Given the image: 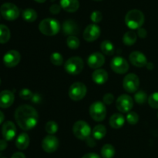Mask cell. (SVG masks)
<instances>
[{"instance_id":"obj_1","label":"cell","mask_w":158,"mask_h":158,"mask_svg":"<svg viewBox=\"0 0 158 158\" xmlns=\"http://www.w3.org/2000/svg\"><path fill=\"white\" fill-rule=\"evenodd\" d=\"M39 114L35 108L28 105H20L15 112V119L23 130H30L37 125Z\"/></svg>"},{"instance_id":"obj_2","label":"cell","mask_w":158,"mask_h":158,"mask_svg":"<svg viewBox=\"0 0 158 158\" xmlns=\"http://www.w3.org/2000/svg\"><path fill=\"white\" fill-rule=\"evenodd\" d=\"M144 15L139 9H131L125 16V23L131 29H138L144 23Z\"/></svg>"},{"instance_id":"obj_3","label":"cell","mask_w":158,"mask_h":158,"mask_svg":"<svg viewBox=\"0 0 158 158\" xmlns=\"http://www.w3.org/2000/svg\"><path fill=\"white\" fill-rule=\"evenodd\" d=\"M40 31L45 36H55L60 32V23L58 20L52 18H47L42 20L39 25Z\"/></svg>"},{"instance_id":"obj_4","label":"cell","mask_w":158,"mask_h":158,"mask_svg":"<svg viewBox=\"0 0 158 158\" xmlns=\"http://www.w3.org/2000/svg\"><path fill=\"white\" fill-rule=\"evenodd\" d=\"M84 62L80 57H72L68 59L64 64L65 71L71 75H77L83 71Z\"/></svg>"},{"instance_id":"obj_5","label":"cell","mask_w":158,"mask_h":158,"mask_svg":"<svg viewBox=\"0 0 158 158\" xmlns=\"http://www.w3.org/2000/svg\"><path fill=\"white\" fill-rule=\"evenodd\" d=\"M73 132L77 138L82 140H86L88 137H89L92 130L87 122L83 120H79L74 123Z\"/></svg>"},{"instance_id":"obj_6","label":"cell","mask_w":158,"mask_h":158,"mask_svg":"<svg viewBox=\"0 0 158 158\" xmlns=\"http://www.w3.org/2000/svg\"><path fill=\"white\" fill-rule=\"evenodd\" d=\"M0 13L3 18L9 21L16 20L19 15V9L13 3L6 2L0 7Z\"/></svg>"},{"instance_id":"obj_7","label":"cell","mask_w":158,"mask_h":158,"mask_svg":"<svg viewBox=\"0 0 158 158\" xmlns=\"http://www.w3.org/2000/svg\"><path fill=\"white\" fill-rule=\"evenodd\" d=\"M89 115L94 120L101 122L106 118V108L105 104L101 102H95L89 107Z\"/></svg>"},{"instance_id":"obj_8","label":"cell","mask_w":158,"mask_h":158,"mask_svg":"<svg viewBox=\"0 0 158 158\" xmlns=\"http://www.w3.org/2000/svg\"><path fill=\"white\" fill-rule=\"evenodd\" d=\"M86 91L87 89L84 84L82 82H75L69 87L68 94L72 100L80 101L86 96Z\"/></svg>"},{"instance_id":"obj_9","label":"cell","mask_w":158,"mask_h":158,"mask_svg":"<svg viewBox=\"0 0 158 158\" xmlns=\"http://www.w3.org/2000/svg\"><path fill=\"white\" fill-rule=\"evenodd\" d=\"M139 86H140V80L137 74H128L123 78V87L125 91L127 92H137Z\"/></svg>"},{"instance_id":"obj_10","label":"cell","mask_w":158,"mask_h":158,"mask_svg":"<svg viewBox=\"0 0 158 158\" xmlns=\"http://www.w3.org/2000/svg\"><path fill=\"white\" fill-rule=\"evenodd\" d=\"M133 106H134V100L128 94H121L119 96L116 102V107L120 112H129L132 109Z\"/></svg>"},{"instance_id":"obj_11","label":"cell","mask_w":158,"mask_h":158,"mask_svg":"<svg viewBox=\"0 0 158 158\" xmlns=\"http://www.w3.org/2000/svg\"><path fill=\"white\" fill-rule=\"evenodd\" d=\"M111 69L115 73L119 74H125L129 70V64L127 60L122 57H114L110 62Z\"/></svg>"},{"instance_id":"obj_12","label":"cell","mask_w":158,"mask_h":158,"mask_svg":"<svg viewBox=\"0 0 158 158\" xmlns=\"http://www.w3.org/2000/svg\"><path fill=\"white\" fill-rule=\"evenodd\" d=\"M59 145V139L53 135H48L42 141V148L45 152L49 153L56 151Z\"/></svg>"},{"instance_id":"obj_13","label":"cell","mask_w":158,"mask_h":158,"mask_svg":"<svg viewBox=\"0 0 158 158\" xmlns=\"http://www.w3.org/2000/svg\"><path fill=\"white\" fill-rule=\"evenodd\" d=\"M20 60H21L20 54L15 50L8 51L3 57V63L8 68L15 67L19 63Z\"/></svg>"},{"instance_id":"obj_14","label":"cell","mask_w":158,"mask_h":158,"mask_svg":"<svg viewBox=\"0 0 158 158\" xmlns=\"http://www.w3.org/2000/svg\"><path fill=\"white\" fill-rule=\"evenodd\" d=\"M100 35V28L97 24H90L83 32V39L87 42L95 41Z\"/></svg>"},{"instance_id":"obj_15","label":"cell","mask_w":158,"mask_h":158,"mask_svg":"<svg viewBox=\"0 0 158 158\" xmlns=\"http://www.w3.org/2000/svg\"><path fill=\"white\" fill-rule=\"evenodd\" d=\"M2 134L6 141H11L16 135V127L15 124L11 121L4 122L2 128Z\"/></svg>"},{"instance_id":"obj_16","label":"cell","mask_w":158,"mask_h":158,"mask_svg":"<svg viewBox=\"0 0 158 158\" xmlns=\"http://www.w3.org/2000/svg\"><path fill=\"white\" fill-rule=\"evenodd\" d=\"M105 63V57L103 54L99 52L90 54L87 59L88 66L93 69H98Z\"/></svg>"},{"instance_id":"obj_17","label":"cell","mask_w":158,"mask_h":158,"mask_svg":"<svg viewBox=\"0 0 158 158\" xmlns=\"http://www.w3.org/2000/svg\"><path fill=\"white\" fill-rule=\"evenodd\" d=\"M129 60L131 63L137 68H143L148 63L146 56L140 51H134L131 53L129 56Z\"/></svg>"},{"instance_id":"obj_18","label":"cell","mask_w":158,"mask_h":158,"mask_svg":"<svg viewBox=\"0 0 158 158\" xmlns=\"http://www.w3.org/2000/svg\"><path fill=\"white\" fill-rule=\"evenodd\" d=\"M15 100L14 94L9 90H4L0 92V107L6 108L10 107Z\"/></svg>"},{"instance_id":"obj_19","label":"cell","mask_w":158,"mask_h":158,"mask_svg":"<svg viewBox=\"0 0 158 158\" xmlns=\"http://www.w3.org/2000/svg\"><path fill=\"white\" fill-rule=\"evenodd\" d=\"M62 28H63V33L68 36H76L79 33L80 31L77 23L71 20H66L63 23Z\"/></svg>"},{"instance_id":"obj_20","label":"cell","mask_w":158,"mask_h":158,"mask_svg":"<svg viewBox=\"0 0 158 158\" xmlns=\"http://www.w3.org/2000/svg\"><path fill=\"white\" fill-rule=\"evenodd\" d=\"M92 79L97 85H103L108 80V73L103 69H97L92 74Z\"/></svg>"},{"instance_id":"obj_21","label":"cell","mask_w":158,"mask_h":158,"mask_svg":"<svg viewBox=\"0 0 158 158\" xmlns=\"http://www.w3.org/2000/svg\"><path fill=\"white\" fill-rule=\"evenodd\" d=\"M60 6L66 12H75L80 7V2L78 0H60Z\"/></svg>"},{"instance_id":"obj_22","label":"cell","mask_w":158,"mask_h":158,"mask_svg":"<svg viewBox=\"0 0 158 158\" xmlns=\"http://www.w3.org/2000/svg\"><path fill=\"white\" fill-rule=\"evenodd\" d=\"M125 123V119L123 115L120 113H115L110 119V125L113 129H119L123 126Z\"/></svg>"},{"instance_id":"obj_23","label":"cell","mask_w":158,"mask_h":158,"mask_svg":"<svg viewBox=\"0 0 158 158\" xmlns=\"http://www.w3.org/2000/svg\"><path fill=\"white\" fill-rule=\"evenodd\" d=\"M29 145V136L27 133H23L19 135L15 140V146L19 150H26Z\"/></svg>"},{"instance_id":"obj_24","label":"cell","mask_w":158,"mask_h":158,"mask_svg":"<svg viewBox=\"0 0 158 158\" xmlns=\"http://www.w3.org/2000/svg\"><path fill=\"white\" fill-rule=\"evenodd\" d=\"M100 49H101L103 54L108 56L113 55L115 53V46L110 40H104L102 42L101 45H100Z\"/></svg>"},{"instance_id":"obj_25","label":"cell","mask_w":158,"mask_h":158,"mask_svg":"<svg viewBox=\"0 0 158 158\" xmlns=\"http://www.w3.org/2000/svg\"><path fill=\"white\" fill-rule=\"evenodd\" d=\"M106 129L103 125H97L92 130L93 137L95 139H101L106 136Z\"/></svg>"},{"instance_id":"obj_26","label":"cell","mask_w":158,"mask_h":158,"mask_svg":"<svg viewBox=\"0 0 158 158\" xmlns=\"http://www.w3.org/2000/svg\"><path fill=\"white\" fill-rule=\"evenodd\" d=\"M137 36L135 32L133 30L127 31L126 33L123 35V42L125 45L127 46H131V45L134 44L137 41Z\"/></svg>"},{"instance_id":"obj_27","label":"cell","mask_w":158,"mask_h":158,"mask_svg":"<svg viewBox=\"0 0 158 158\" xmlns=\"http://www.w3.org/2000/svg\"><path fill=\"white\" fill-rule=\"evenodd\" d=\"M22 15H23V20L29 23H32L37 19V12L33 9H30V8L23 10Z\"/></svg>"},{"instance_id":"obj_28","label":"cell","mask_w":158,"mask_h":158,"mask_svg":"<svg viewBox=\"0 0 158 158\" xmlns=\"http://www.w3.org/2000/svg\"><path fill=\"white\" fill-rule=\"evenodd\" d=\"M115 152V148L111 144H105L101 149V155L103 158H113Z\"/></svg>"},{"instance_id":"obj_29","label":"cell","mask_w":158,"mask_h":158,"mask_svg":"<svg viewBox=\"0 0 158 158\" xmlns=\"http://www.w3.org/2000/svg\"><path fill=\"white\" fill-rule=\"evenodd\" d=\"M10 30L6 26L0 24V43H6L10 39Z\"/></svg>"},{"instance_id":"obj_30","label":"cell","mask_w":158,"mask_h":158,"mask_svg":"<svg viewBox=\"0 0 158 158\" xmlns=\"http://www.w3.org/2000/svg\"><path fill=\"white\" fill-rule=\"evenodd\" d=\"M134 99H135V102L137 104H139V105H143L148 100V94H147V93L144 91L140 90V91L135 92Z\"/></svg>"},{"instance_id":"obj_31","label":"cell","mask_w":158,"mask_h":158,"mask_svg":"<svg viewBox=\"0 0 158 158\" xmlns=\"http://www.w3.org/2000/svg\"><path fill=\"white\" fill-rule=\"evenodd\" d=\"M66 44L71 50H77L80 46V40L76 36H69L66 40Z\"/></svg>"},{"instance_id":"obj_32","label":"cell","mask_w":158,"mask_h":158,"mask_svg":"<svg viewBox=\"0 0 158 158\" xmlns=\"http://www.w3.org/2000/svg\"><path fill=\"white\" fill-rule=\"evenodd\" d=\"M50 61L52 64L56 65V66H60L63 64V57L61 54L58 52H54L52 53L50 55Z\"/></svg>"},{"instance_id":"obj_33","label":"cell","mask_w":158,"mask_h":158,"mask_svg":"<svg viewBox=\"0 0 158 158\" xmlns=\"http://www.w3.org/2000/svg\"><path fill=\"white\" fill-rule=\"evenodd\" d=\"M58 125L55 121H49L46 124V131L49 133V135H53L58 131Z\"/></svg>"},{"instance_id":"obj_34","label":"cell","mask_w":158,"mask_h":158,"mask_svg":"<svg viewBox=\"0 0 158 158\" xmlns=\"http://www.w3.org/2000/svg\"><path fill=\"white\" fill-rule=\"evenodd\" d=\"M148 104L154 108H158V92H154L148 97Z\"/></svg>"},{"instance_id":"obj_35","label":"cell","mask_w":158,"mask_h":158,"mask_svg":"<svg viewBox=\"0 0 158 158\" xmlns=\"http://www.w3.org/2000/svg\"><path fill=\"white\" fill-rule=\"evenodd\" d=\"M127 121L131 125H135L139 121V116L135 112H129L127 116Z\"/></svg>"},{"instance_id":"obj_36","label":"cell","mask_w":158,"mask_h":158,"mask_svg":"<svg viewBox=\"0 0 158 158\" xmlns=\"http://www.w3.org/2000/svg\"><path fill=\"white\" fill-rule=\"evenodd\" d=\"M19 96L21 99H25V100H29V99H32L33 94H32V92L29 89L23 88V89H22L21 91H20Z\"/></svg>"},{"instance_id":"obj_37","label":"cell","mask_w":158,"mask_h":158,"mask_svg":"<svg viewBox=\"0 0 158 158\" xmlns=\"http://www.w3.org/2000/svg\"><path fill=\"white\" fill-rule=\"evenodd\" d=\"M103 19V15L101 12L98 10H95L91 13L90 15V20L94 22V23H100Z\"/></svg>"},{"instance_id":"obj_38","label":"cell","mask_w":158,"mask_h":158,"mask_svg":"<svg viewBox=\"0 0 158 158\" xmlns=\"http://www.w3.org/2000/svg\"><path fill=\"white\" fill-rule=\"evenodd\" d=\"M103 103H104L105 105H111L114 101V94H110V93H107V94H106L103 96Z\"/></svg>"},{"instance_id":"obj_39","label":"cell","mask_w":158,"mask_h":158,"mask_svg":"<svg viewBox=\"0 0 158 158\" xmlns=\"http://www.w3.org/2000/svg\"><path fill=\"white\" fill-rule=\"evenodd\" d=\"M61 6H60V5H57V4H54V5H52V6H50V8H49V11H50V12L52 14H53V15H56V14H58L59 12H60V10H61Z\"/></svg>"},{"instance_id":"obj_40","label":"cell","mask_w":158,"mask_h":158,"mask_svg":"<svg viewBox=\"0 0 158 158\" xmlns=\"http://www.w3.org/2000/svg\"><path fill=\"white\" fill-rule=\"evenodd\" d=\"M137 35L139 36V37L140 38H145L148 35V32H147L146 29L144 28H139L138 31H137Z\"/></svg>"},{"instance_id":"obj_41","label":"cell","mask_w":158,"mask_h":158,"mask_svg":"<svg viewBox=\"0 0 158 158\" xmlns=\"http://www.w3.org/2000/svg\"><path fill=\"white\" fill-rule=\"evenodd\" d=\"M82 158H101L98 154L95 153H89L85 154Z\"/></svg>"},{"instance_id":"obj_42","label":"cell","mask_w":158,"mask_h":158,"mask_svg":"<svg viewBox=\"0 0 158 158\" xmlns=\"http://www.w3.org/2000/svg\"><path fill=\"white\" fill-rule=\"evenodd\" d=\"M7 147V142L6 139H0V151L6 150Z\"/></svg>"},{"instance_id":"obj_43","label":"cell","mask_w":158,"mask_h":158,"mask_svg":"<svg viewBox=\"0 0 158 158\" xmlns=\"http://www.w3.org/2000/svg\"><path fill=\"white\" fill-rule=\"evenodd\" d=\"M11 158H26V156L22 152H16V153H13Z\"/></svg>"},{"instance_id":"obj_44","label":"cell","mask_w":158,"mask_h":158,"mask_svg":"<svg viewBox=\"0 0 158 158\" xmlns=\"http://www.w3.org/2000/svg\"><path fill=\"white\" fill-rule=\"evenodd\" d=\"M86 140V143H87V145L89 146V147H93L96 145V142L94 141V139H92V138L88 137Z\"/></svg>"},{"instance_id":"obj_45","label":"cell","mask_w":158,"mask_h":158,"mask_svg":"<svg viewBox=\"0 0 158 158\" xmlns=\"http://www.w3.org/2000/svg\"><path fill=\"white\" fill-rule=\"evenodd\" d=\"M147 68H148V69H149V70H152V69H154V65L152 63H148L147 64Z\"/></svg>"},{"instance_id":"obj_46","label":"cell","mask_w":158,"mask_h":158,"mask_svg":"<svg viewBox=\"0 0 158 158\" xmlns=\"http://www.w3.org/2000/svg\"><path fill=\"white\" fill-rule=\"evenodd\" d=\"M4 114H3L2 112L0 111V124L4 121Z\"/></svg>"},{"instance_id":"obj_47","label":"cell","mask_w":158,"mask_h":158,"mask_svg":"<svg viewBox=\"0 0 158 158\" xmlns=\"http://www.w3.org/2000/svg\"><path fill=\"white\" fill-rule=\"evenodd\" d=\"M35 1L37 2H39V3H43V2H45L46 0H35Z\"/></svg>"},{"instance_id":"obj_48","label":"cell","mask_w":158,"mask_h":158,"mask_svg":"<svg viewBox=\"0 0 158 158\" xmlns=\"http://www.w3.org/2000/svg\"><path fill=\"white\" fill-rule=\"evenodd\" d=\"M94 1H97V2H100V1H102V0H94Z\"/></svg>"},{"instance_id":"obj_49","label":"cell","mask_w":158,"mask_h":158,"mask_svg":"<svg viewBox=\"0 0 158 158\" xmlns=\"http://www.w3.org/2000/svg\"><path fill=\"white\" fill-rule=\"evenodd\" d=\"M1 82H2V81H1V79H0V85H1Z\"/></svg>"},{"instance_id":"obj_50","label":"cell","mask_w":158,"mask_h":158,"mask_svg":"<svg viewBox=\"0 0 158 158\" xmlns=\"http://www.w3.org/2000/svg\"><path fill=\"white\" fill-rule=\"evenodd\" d=\"M157 118H158V112H157Z\"/></svg>"}]
</instances>
